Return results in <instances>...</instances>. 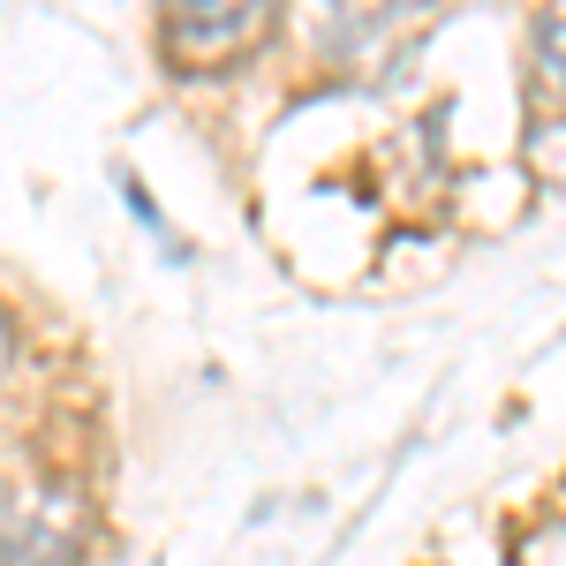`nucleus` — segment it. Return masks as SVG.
<instances>
[{
  "label": "nucleus",
  "mask_w": 566,
  "mask_h": 566,
  "mask_svg": "<svg viewBox=\"0 0 566 566\" xmlns=\"http://www.w3.org/2000/svg\"><path fill=\"white\" fill-rule=\"evenodd\" d=\"M91 514L69 483H15L0 506V566H84Z\"/></svg>",
  "instance_id": "obj_1"
},
{
  "label": "nucleus",
  "mask_w": 566,
  "mask_h": 566,
  "mask_svg": "<svg viewBox=\"0 0 566 566\" xmlns=\"http://www.w3.org/2000/svg\"><path fill=\"white\" fill-rule=\"evenodd\" d=\"M272 8H280V0H159L167 61H175V69H189V76L242 61V53L264 39Z\"/></svg>",
  "instance_id": "obj_2"
},
{
  "label": "nucleus",
  "mask_w": 566,
  "mask_h": 566,
  "mask_svg": "<svg viewBox=\"0 0 566 566\" xmlns=\"http://www.w3.org/2000/svg\"><path fill=\"white\" fill-rule=\"evenodd\" d=\"M333 8V45H370V39H386L400 15H416L423 0H325Z\"/></svg>",
  "instance_id": "obj_3"
},
{
  "label": "nucleus",
  "mask_w": 566,
  "mask_h": 566,
  "mask_svg": "<svg viewBox=\"0 0 566 566\" xmlns=\"http://www.w3.org/2000/svg\"><path fill=\"white\" fill-rule=\"evenodd\" d=\"M536 84L559 98L566 114V0H552L544 15H536Z\"/></svg>",
  "instance_id": "obj_4"
},
{
  "label": "nucleus",
  "mask_w": 566,
  "mask_h": 566,
  "mask_svg": "<svg viewBox=\"0 0 566 566\" xmlns=\"http://www.w3.org/2000/svg\"><path fill=\"white\" fill-rule=\"evenodd\" d=\"M528 167H536V181H566V114L528 129Z\"/></svg>",
  "instance_id": "obj_5"
},
{
  "label": "nucleus",
  "mask_w": 566,
  "mask_h": 566,
  "mask_svg": "<svg viewBox=\"0 0 566 566\" xmlns=\"http://www.w3.org/2000/svg\"><path fill=\"white\" fill-rule=\"evenodd\" d=\"M514 566H566V522H528L514 536Z\"/></svg>",
  "instance_id": "obj_6"
},
{
  "label": "nucleus",
  "mask_w": 566,
  "mask_h": 566,
  "mask_svg": "<svg viewBox=\"0 0 566 566\" xmlns=\"http://www.w3.org/2000/svg\"><path fill=\"white\" fill-rule=\"evenodd\" d=\"M15 348H23V340H15V317H8V310H0V378H8V370H15Z\"/></svg>",
  "instance_id": "obj_7"
}]
</instances>
